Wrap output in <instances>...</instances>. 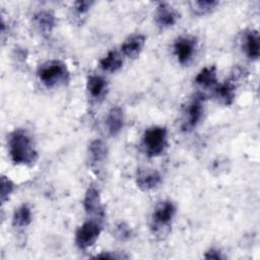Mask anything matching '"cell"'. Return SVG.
<instances>
[{
  "instance_id": "obj_1",
  "label": "cell",
  "mask_w": 260,
  "mask_h": 260,
  "mask_svg": "<svg viewBox=\"0 0 260 260\" xmlns=\"http://www.w3.org/2000/svg\"><path fill=\"white\" fill-rule=\"evenodd\" d=\"M11 160L15 165L32 166L38 159V152L29 134L24 129H16L8 139Z\"/></svg>"
},
{
  "instance_id": "obj_2",
  "label": "cell",
  "mask_w": 260,
  "mask_h": 260,
  "mask_svg": "<svg viewBox=\"0 0 260 260\" xmlns=\"http://www.w3.org/2000/svg\"><path fill=\"white\" fill-rule=\"evenodd\" d=\"M38 76L47 87L63 85L70 78L66 64L60 60H50L42 64L38 70Z\"/></svg>"
},
{
  "instance_id": "obj_3",
  "label": "cell",
  "mask_w": 260,
  "mask_h": 260,
  "mask_svg": "<svg viewBox=\"0 0 260 260\" xmlns=\"http://www.w3.org/2000/svg\"><path fill=\"white\" fill-rule=\"evenodd\" d=\"M142 148L147 156L154 157L161 154L168 145V130L161 126H152L144 131Z\"/></svg>"
},
{
  "instance_id": "obj_4",
  "label": "cell",
  "mask_w": 260,
  "mask_h": 260,
  "mask_svg": "<svg viewBox=\"0 0 260 260\" xmlns=\"http://www.w3.org/2000/svg\"><path fill=\"white\" fill-rule=\"evenodd\" d=\"M176 213V206L171 200H164L156 204L151 215V230L160 235L170 230Z\"/></svg>"
},
{
  "instance_id": "obj_5",
  "label": "cell",
  "mask_w": 260,
  "mask_h": 260,
  "mask_svg": "<svg viewBox=\"0 0 260 260\" xmlns=\"http://www.w3.org/2000/svg\"><path fill=\"white\" fill-rule=\"evenodd\" d=\"M102 232V225L98 220H87L83 222L75 233V244L81 249L85 250L94 245Z\"/></svg>"
},
{
  "instance_id": "obj_6",
  "label": "cell",
  "mask_w": 260,
  "mask_h": 260,
  "mask_svg": "<svg viewBox=\"0 0 260 260\" xmlns=\"http://www.w3.org/2000/svg\"><path fill=\"white\" fill-rule=\"evenodd\" d=\"M196 50V39L192 36H181L174 43V52L178 62L182 65L188 64L193 58Z\"/></svg>"
},
{
  "instance_id": "obj_7",
  "label": "cell",
  "mask_w": 260,
  "mask_h": 260,
  "mask_svg": "<svg viewBox=\"0 0 260 260\" xmlns=\"http://www.w3.org/2000/svg\"><path fill=\"white\" fill-rule=\"evenodd\" d=\"M83 207L87 214L99 218L104 217L105 209L102 203L100 191L94 185L88 186L83 198Z\"/></svg>"
},
{
  "instance_id": "obj_8",
  "label": "cell",
  "mask_w": 260,
  "mask_h": 260,
  "mask_svg": "<svg viewBox=\"0 0 260 260\" xmlns=\"http://www.w3.org/2000/svg\"><path fill=\"white\" fill-rule=\"evenodd\" d=\"M203 102L204 95L201 93H197L188 105L187 119L182 126V129L184 131H191L194 127L197 126V124L201 120L203 114Z\"/></svg>"
},
{
  "instance_id": "obj_9",
  "label": "cell",
  "mask_w": 260,
  "mask_h": 260,
  "mask_svg": "<svg viewBox=\"0 0 260 260\" xmlns=\"http://www.w3.org/2000/svg\"><path fill=\"white\" fill-rule=\"evenodd\" d=\"M180 16L178 10L166 2H159L154 13L155 22L161 28H168L175 25Z\"/></svg>"
},
{
  "instance_id": "obj_10",
  "label": "cell",
  "mask_w": 260,
  "mask_h": 260,
  "mask_svg": "<svg viewBox=\"0 0 260 260\" xmlns=\"http://www.w3.org/2000/svg\"><path fill=\"white\" fill-rule=\"evenodd\" d=\"M136 185L142 191H149L158 187L162 181L160 174L152 169H138L136 173Z\"/></svg>"
},
{
  "instance_id": "obj_11",
  "label": "cell",
  "mask_w": 260,
  "mask_h": 260,
  "mask_svg": "<svg viewBox=\"0 0 260 260\" xmlns=\"http://www.w3.org/2000/svg\"><path fill=\"white\" fill-rule=\"evenodd\" d=\"M145 44V37L141 34H135L127 38L121 46V50L125 56L135 59L141 53Z\"/></svg>"
},
{
  "instance_id": "obj_12",
  "label": "cell",
  "mask_w": 260,
  "mask_h": 260,
  "mask_svg": "<svg viewBox=\"0 0 260 260\" xmlns=\"http://www.w3.org/2000/svg\"><path fill=\"white\" fill-rule=\"evenodd\" d=\"M124 122H125V118H124L123 110L119 106L113 107L109 111L106 119V125L109 133L112 136L118 135L124 127Z\"/></svg>"
},
{
  "instance_id": "obj_13",
  "label": "cell",
  "mask_w": 260,
  "mask_h": 260,
  "mask_svg": "<svg viewBox=\"0 0 260 260\" xmlns=\"http://www.w3.org/2000/svg\"><path fill=\"white\" fill-rule=\"evenodd\" d=\"M235 81H236L235 77L230 78L225 82L216 86V88H215V95H216L217 100L225 106L232 105L235 100V96H236Z\"/></svg>"
},
{
  "instance_id": "obj_14",
  "label": "cell",
  "mask_w": 260,
  "mask_h": 260,
  "mask_svg": "<svg viewBox=\"0 0 260 260\" xmlns=\"http://www.w3.org/2000/svg\"><path fill=\"white\" fill-rule=\"evenodd\" d=\"M34 21L43 34H50L56 25V16L51 10H41L34 15Z\"/></svg>"
},
{
  "instance_id": "obj_15",
  "label": "cell",
  "mask_w": 260,
  "mask_h": 260,
  "mask_svg": "<svg viewBox=\"0 0 260 260\" xmlns=\"http://www.w3.org/2000/svg\"><path fill=\"white\" fill-rule=\"evenodd\" d=\"M108 88L107 80L100 75H90L86 81V89L94 100L103 99Z\"/></svg>"
},
{
  "instance_id": "obj_16",
  "label": "cell",
  "mask_w": 260,
  "mask_h": 260,
  "mask_svg": "<svg viewBox=\"0 0 260 260\" xmlns=\"http://www.w3.org/2000/svg\"><path fill=\"white\" fill-rule=\"evenodd\" d=\"M89 160L92 167H96L104 162L108 155V147L101 139H94L88 146Z\"/></svg>"
},
{
  "instance_id": "obj_17",
  "label": "cell",
  "mask_w": 260,
  "mask_h": 260,
  "mask_svg": "<svg viewBox=\"0 0 260 260\" xmlns=\"http://www.w3.org/2000/svg\"><path fill=\"white\" fill-rule=\"evenodd\" d=\"M245 52L251 60H257L260 54L259 35L257 30H250L245 36Z\"/></svg>"
},
{
  "instance_id": "obj_18",
  "label": "cell",
  "mask_w": 260,
  "mask_h": 260,
  "mask_svg": "<svg viewBox=\"0 0 260 260\" xmlns=\"http://www.w3.org/2000/svg\"><path fill=\"white\" fill-rule=\"evenodd\" d=\"M100 65L104 71L116 72L121 69L123 65V60L121 58V55L117 51L112 50L107 54V56H105L101 60Z\"/></svg>"
},
{
  "instance_id": "obj_19",
  "label": "cell",
  "mask_w": 260,
  "mask_h": 260,
  "mask_svg": "<svg viewBox=\"0 0 260 260\" xmlns=\"http://www.w3.org/2000/svg\"><path fill=\"white\" fill-rule=\"evenodd\" d=\"M195 82L203 87H211L216 85V68L214 66L203 68L195 77Z\"/></svg>"
},
{
  "instance_id": "obj_20",
  "label": "cell",
  "mask_w": 260,
  "mask_h": 260,
  "mask_svg": "<svg viewBox=\"0 0 260 260\" xmlns=\"http://www.w3.org/2000/svg\"><path fill=\"white\" fill-rule=\"evenodd\" d=\"M31 222V211L26 204L20 205L14 210L12 224L15 228H25Z\"/></svg>"
},
{
  "instance_id": "obj_21",
  "label": "cell",
  "mask_w": 260,
  "mask_h": 260,
  "mask_svg": "<svg viewBox=\"0 0 260 260\" xmlns=\"http://www.w3.org/2000/svg\"><path fill=\"white\" fill-rule=\"evenodd\" d=\"M218 5L217 1L213 0H199L191 3L192 11L197 15H204L211 12Z\"/></svg>"
},
{
  "instance_id": "obj_22",
  "label": "cell",
  "mask_w": 260,
  "mask_h": 260,
  "mask_svg": "<svg viewBox=\"0 0 260 260\" xmlns=\"http://www.w3.org/2000/svg\"><path fill=\"white\" fill-rule=\"evenodd\" d=\"M0 196H1V202L4 203L7 201L14 191V183L6 176L1 177V184H0Z\"/></svg>"
},
{
  "instance_id": "obj_23",
  "label": "cell",
  "mask_w": 260,
  "mask_h": 260,
  "mask_svg": "<svg viewBox=\"0 0 260 260\" xmlns=\"http://www.w3.org/2000/svg\"><path fill=\"white\" fill-rule=\"evenodd\" d=\"M114 235L120 241H128L132 238V229L126 222H119L114 228Z\"/></svg>"
},
{
  "instance_id": "obj_24",
  "label": "cell",
  "mask_w": 260,
  "mask_h": 260,
  "mask_svg": "<svg viewBox=\"0 0 260 260\" xmlns=\"http://www.w3.org/2000/svg\"><path fill=\"white\" fill-rule=\"evenodd\" d=\"M92 4H93L92 1H76L74 4V9L77 12V14L82 15L90 9Z\"/></svg>"
},
{
  "instance_id": "obj_25",
  "label": "cell",
  "mask_w": 260,
  "mask_h": 260,
  "mask_svg": "<svg viewBox=\"0 0 260 260\" xmlns=\"http://www.w3.org/2000/svg\"><path fill=\"white\" fill-rule=\"evenodd\" d=\"M99 259H127L128 256L119 252H103L95 256Z\"/></svg>"
},
{
  "instance_id": "obj_26",
  "label": "cell",
  "mask_w": 260,
  "mask_h": 260,
  "mask_svg": "<svg viewBox=\"0 0 260 260\" xmlns=\"http://www.w3.org/2000/svg\"><path fill=\"white\" fill-rule=\"evenodd\" d=\"M204 258L205 259H215V260H219L222 259L223 256L221 255V252L219 250H216L214 248L209 249L205 254H204Z\"/></svg>"
}]
</instances>
